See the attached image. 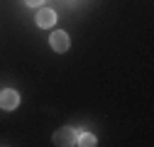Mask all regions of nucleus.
<instances>
[{
	"instance_id": "nucleus-1",
	"label": "nucleus",
	"mask_w": 154,
	"mask_h": 147,
	"mask_svg": "<svg viewBox=\"0 0 154 147\" xmlns=\"http://www.w3.org/2000/svg\"><path fill=\"white\" fill-rule=\"evenodd\" d=\"M76 140H79V133L73 127H59L54 133V145H59V147H71V145H76Z\"/></svg>"
},
{
	"instance_id": "nucleus-2",
	"label": "nucleus",
	"mask_w": 154,
	"mask_h": 147,
	"mask_svg": "<svg viewBox=\"0 0 154 147\" xmlns=\"http://www.w3.org/2000/svg\"><path fill=\"white\" fill-rule=\"evenodd\" d=\"M17 103H20V93L17 91H12V88L0 91V108L12 110V108H17Z\"/></svg>"
},
{
	"instance_id": "nucleus-3",
	"label": "nucleus",
	"mask_w": 154,
	"mask_h": 147,
	"mask_svg": "<svg viewBox=\"0 0 154 147\" xmlns=\"http://www.w3.org/2000/svg\"><path fill=\"white\" fill-rule=\"evenodd\" d=\"M51 49L54 52H66L71 44H69V34L66 32H51Z\"/></svg>"
},
{
	"instance_id": "nucleus-4",
	"label": "nucleus",
	"mask_w": 154,
	"mask_h": 147,
	"mask_svg": "<svg viewBox=\"0 0 154 147\" xmlns=\"http://www.w3.org/2000/svg\"><path fill=\"white\" fill-rule=\"evenodd\" d=\"M54 22H56V15H54V10H49V8H42L39 12H37V25H39L42 30L51 27Z\"/></svg>"
},
{
	"instance_id": "nucleus-5",
	"label": "nucleus",
	"mask_w": 154,
	"mask_h": 147,
	"mask_svg": "<svg viewBox=\"0 0 154 147\" xmlns=\"http://www.w3.org/2000/svg\"><path fill=\"white\" fill-rule=\"evenodd\" d=\"M76 145H83V147H93L95 145V135H91V133H83L79 140H76Z\"/></svg>"
},
{
	"instance_id": "nucleus-6",
	"label": "nucleus",
	"mask_w": 154,
	"mask_h": 147,
	"mask_svg": "<svg viewBox=\"0 0 154 147\" xmlns=\"http://www.w3.org/2000/svg\"><path fill=\"white\" fill-rule=\"evenodd\" d=\"M22 3H27V5H42L44 0H22Z\"/></svg>"
}]
</instances>
